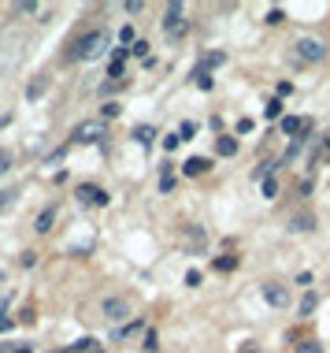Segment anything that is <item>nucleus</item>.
<instances>
[{"instance_id":"29","label":"nucleus","mask_w":330,"mask_h":353,"mask_svg":"<svg viewBox=\"0 0 330 353\" xmlns=\"http://www.w3.org/2000/svg\"><path fill=\"white\" fill-rule=\"evenodd\" d=\"M252 130V119H237V134H249Z\"/></svg>"},{"instance_id":"26","label":"nucleus","mask_w":330,"mask_h":353,"mask_svg":"<svg viewBox=\"0 0 330 353\" xmlns=\"http://www.w3.org/2000/svg\"><path fill=\"white\" fill-rule=\"evenodd\" d=\"M145 350H149V353L156 350V331H145Z\"/></svg>"},{"instance_id":"13","label":"nucleus","mask_w":330,"mask_h":353,"mask_svg":"<svg viewBox=\"0 0 330 353\" xmlns=\"http://www.w3.org/2000/svg\"><path fill=\"white\" fill-rule=\"evenodd\" d=\"M123 63H126V49H115V56H112V78L123 75Z\"/></svg>"},{"instance_id":"32","label":"nucleus","mask_w":330,"mask_h":353,"mask_svg":"<svg viewBox=\"0 0 330 353\" xmlns=\"http://www.w3.org/2000/svg\"><path fill=\"white\" fill-rule=\"evenodd\" d=\"M8 328H12V320H8L4 312H0V331H8Z\"/></svg>"},{"instance_id":"11","label":"nucleus","mask_w":330,"mask_h":353,"mask_svg":"<svg viewBox=\"0 0 330 353\" xmlns=\"http://www.w3.org/2000/svg\"><path fill=\"white\" fill-rule=\"evenodd\" d=\"M311 123H305V119H293V115H286V119H282V130L286 134H305Z\"/></svg>"},{"instance_id":"15","label":"nucleus","mask_w":330,"mask_h":353,"mask_svg":"<svg viewBox=\"0 0 330 353\" xmlns=\"http://www.w3.org/2000/svg\"><path fill=\"white\" fill-rule=\"evenodd\" d=\"M193 82H197V89H204V93H208V89H212V75H208V71L200 67L197 75H193Z\"/></svg>"},{"instance_id":"4","label":"nucleus","mask_w":330,"mask_h":353,"mask_svg":"<svg viewBox=\"0 0 330 353\" xmlns=\"http://www.w3.org/2000/svg\"><path fill=\"white\" fill-rule=\"evenodd\" d=\"M186 19H182V4H171L167 8V19H163V30H167V38H182L186 34Z\"/></svg>"},{"instance_id":"10","label":"nucleus","mask_w":330,"mask_h":353,"mask_svg":"<svg viewBox=\"0 0 330 353\" xmlns=\"http://www.w3.org/2000/svg\"><path fill=\"white\" fill-rule=\"evenodd\" d=\"M152 138H156V130H152V126H134V141H137V146H145V149H149V146H152Z\"/></svg>"},{"instance_id":"27","label":"nucleus","mask_w":330,"mask_h":353,"mask_svg":"<svg viewBox=\"0 0 330 353\" xmlns=\"http://www.w3.org/2000/svg\"><path fill=\"white\" fill-rule=\"evenodd\" d=\"M130 52H134V56H145V52H149V45H145V41H134Z\"/></svg>"},{"instance_id":"5","label":"nucleus","mask_w":330,"mask_h":353,"mask_svg":"<svg viewBox=\"0 0 330 353\" xmlns=\"http://www.w3.org/2000/svg\"><path fill=\"white\" fill-rule=\"evenodd\" d=\"M260 294H263V301L274 305V309H282V305H290V294H286V286H279V283H263L260 286Z\"/></svg>"},{"instance_id":"33","label":"nucleus","mask_w":330,"mask_h":353,"mask_svg":"<svg viewBox=\"0 0 330 353\" xmlns=\"http://www.w3.org/2000/svg\"><path fill=\"white\" fill-rule=\"evenodd\" d=\"M4 201H8V194H0V208H4Z\"/></svg>"},{"instance_id":"2","label":"nucleus","mask_w":330,"mask_h":353,"mask_svg":"<svg viewBox=\"0 0 330 353\" xmlns=\"http://www.w3.org/2000/svg\"><path fill=\"white\" fill-rule=\"evenodd\" d=\"M71 138H75L78 146H97V141L104 138V119H89V123L75 126V134H71Z\"/></svg>"},{"instance_id":"3","label":"nucleus","mask_w":330,"mask_h":353,"mask_svg":"<svg viewBox=\"0 0 330 353\" xmlns=\"http://www.w3.org/2000/svg\"><path fill=\"white\" fill-rule=\"evenodd\" d=\"M293 52H297V56L305 60V63H319V60L327 56V45L316 41V38H300L297 45H293Z\"/></svg>"},{"instance_id":"20","label":"nucleus","mask_w":330,"mask_h":353,"mask_svg":"<svg viewBox=\"0 0 330 353\" xmlns=\"http://www.w3.org/2000/svg\"><path fill=\"white\" fill-rule=\"evenodd\" d=\"M178 141H182V134H167V138H163V149L175 152V149H178Z\"/></svg>"},{"instance_id":"9","label":"nucleus","mask_w":330,"mask_h":353,"mask_svg":"<svg viewBox=\"0 0 330 353\" xmlns=\"http://www.w3.org/2000/svg\"><path fill=\"white\" fill-rule=\"evenodd\" d=\"M311 223H316V216H311V212H297V216H290V227H293V231H311Z\"/></svg>"},{"instance_id":"14","label":"nucleus","mask_w":330,"mask_h":353,"mask_svg":"<svg viewBox=\"0 0 330 353\" xmlns=\"http://www.w3.org/2000/svg\"><path fill=\"white\" fill-rule=\"evenodd\" d=\"M52 220H56V208H45V212H41V220H38V231L45 234V231L52 227Z\"/></svg>"},{"instance_id":"19","label":"nucleus","mask_w":330,"mask_h":353,"mask_svg":"<svg viewBox=\"0 0 330 353\" xmlns=\"http://www.w3.org/2000/svg\"><path fill=\"white\" fill-rule=\"evenodd\" d=\"M263 112H268V119H279V115H282V101H268Z\"/></svg>"},{"instance_id":"25","label":"nucleus","mask_w":330,"mask_h":353,"mask_svg":"<svg viewBox=\"0 0 330 353\" xmlns=\"http://www.w3.org/2000/svg\"><path fill=\"white\" fill-rule=\"evenodd\" d=\"M186 286H200V271H186Z\"/></svg>"},{"instance_id":"34","label":"nucleus","mask_w":330,"mask_h":353,"mask_svg":"<svg viewBox=\"0 0 330 353\" xmlns=\"http://www.w3.org/2000/svg\"><path fill=\"white\" fill-rule=\"evenodd\" d=\"M241 353H256V350H252V346H245V350H241Z\"/></svg>"},{"instance_id":"21","label":"nucleus","mask_w":330,"mask_h":353,"mask_svg":"<svg viewBox=\"0 0 330 353\" xmlns=\"http://www.w3.org/2000/svg\"><path fill=\"white\" fill-rule=\"evenodd\" d=\"M297 353H323V346H319V342H300Z\"/></svg>"},{"instance_id":"16","label":"nucleus","mask_w":330,"mask_h":353,"mask_svg":"<svg viewBox=\"0 0 330 353\" xmlns=\"http://www.w3.org/2000/svg\"><path fill=\"white\" fill-rule=\"evenodd\" d=\"M215 268H219V271H234V268H237V257H219Z\"/></svg>"},{"instance_id":"24","label":"nucleus","mask_w":330,"mask_h":353,"mask_svg":"<svg viewBox=\"0 0 330 353\" xmlns=\"http://www.w3.org/2000/svg\"><path fill=\"white\" fill-rule=\"evenodd\" d=\"M100 112H104V119H112V115H119V104H112V101H108L104 108H100Z\"/></svg>"},{"instance_id":"12","label":"nucleus","mask_w":330,"mask_h":353,"mask_svg":"<svg viewBox=\"0 0 330 353\" xmlns=\"http://www.w3.org/2000/svg\"><path fill=\"white\" fill-rule=\"evenodd\" d=\"M215 152H219V157H234V152H237V138H219Z\"/></svg>"},{"instance_id":"8","label":"nucleus","mask_w":330,"mask_h":353,"mask_svg":"<svg viewBox=\"0 0 330 353\" xmlns=\"http://www.w3.org/2000/svg\"><path fill=\"white\" fill-rule=\"evenodd\" d=\"M208 168H212V160H204V157H189L186 160V175H204Z\"/></svg>"},{"instance_id":"17","label":"nucleus","mask_w":330,"mask_h":353,"mask_svg":"<svg viewBox=\"0 0 330 353\" xmlns=\"http://www.w3.org/2000/svg\"><path fill=\"white\" fill-rule=\"evenodd\" d=\"M71 350H75V353H89V350H97V342H93V339H78Z\"/></svg>"},{"instance_id":"6","label":"nucleus","mask_w":330,"mask_h":353,"mask_svg":"<svg viewBox=\"0 0 330 353\" xmlns=\"http://www.w3.org/2000/svg\"><path fill=\"white\" fill-rule=\"evenodd\" d=\"M104 316L112 323H123L126 316H130V305H126L123 297H108V301H104Z\"/></svg>"},{"instance_id":"23","label":"nucleus","mask_w":330,"mask_h":353,"mask_svg":"<svg viewBox=\"0 0 330 353\" xmlns=\"http://www.w3.org/2000/svg\"><path fill=\"white\" fill-rule=\"evenodd\" d=\"M274 194H279V186H274V179L268 175L263 179V197H274Z\"/></svg>"},{"instance_id":"22","label":"nucleus","mask_w":330,"mask_h":353,"mask_svg":"<svg viewBox=\"0 0 330 353\" xmlns=\"http://www.w3.org/2000/svg\"><path fill=\"white\" fill-rule=\"evenodd\" d=\"M282 19H286V15H282V8H271V12H268V23L271 26H279Z\"/></svg>"},{"instance_id":"31","label":"nucleus","mask_w":330,"mask_h":353,"mask_svg":"<svg viewBox=\"0 0 330 353\" xmlns=\"http://www.w3.org/2000/svg\"><path fill=\"white\" fill-rule=\"evenodd\" d=\"M8 164H12V157H8L4 149H0V171H8Z\"/></svg>"},{"instance_id":"7","label":"nucleus","mask_w":330,"mask_h":353,"mask_svg":"<svg viewBox=\"0 0 330 353\" xmlns=\"http://www.w3.org/2000/svg\"><path fill=\"white\" fill-rule=\"evenodd\" d=\"M78 201L82 205H108V194L100 186H86V183H82L78 186Z\"/></svg>"},{"instance_id":"28","label":"nucleus","mask_w":330,"mask_h":353,"mask_svg":"<svg viewBox=\"0 0 330 353\" xmlns=\"http://www.w3.org/2000/svg\"><path fill=\"white\" fill-rule=\"evenodd\" d=\"M171 186H175V179H171V175H163V179H160V190H163V194H171Z\"/></svg>"},{"instance_id":"36","label":"nucleus","mask_w":330,"mask_h":353,"mask_svg":"<svg viewBox=\"0 0 330 353\" xmlns=\"http://www.w3.org/2000/svg\"><path fill=\"white\" fill-rule=\"evenodd\" d=\"M89 353H100V350H89Z\"/></svg>"},{"instance_id":"18","label":"nucleus","mask_w":330,"mask_h":353,"mask_svg":"<svg viewBox=\"0 0 330 353\" xmlns=\"http://www.w3.org/2000/svg\"><path fill=\"white\" fill-rule=\"evenodd\" d=\"M311 309H316V294H305L300 297V316H308Z\"/></svg>"},{"instance_id":"1","label":"nucleus","mask_w":330,"mask_h":353,"mask_svg":"<svg viewBox=\"0 0 330 353\" xmlns=\"http://www.w3.org/2000/svg\"><path fill=\"white\" fill-rule=\"evenodd\" d=\"M108 49H112V34H108V30H89V34H82V38L71 45V60L93 63V60L104 56Z\"/></svg>"},{"instance_id":"35","label":"nucleus","mask_w":330,"mask_h":353,"mask_svg":"<svg viewBox=\"0 0 330 353\" xmlns=\"http://www.w3.org/2000/svg\"><path fill=\"white\" fill-rule=\"evenodd\" d=\"M15 353H30V350H15Z\"/></svg>"},{"instance_id":"30","label":"nucleus","mask_w":330,"mask_h":353,"mask_svg":"<svg viewBox=\"0 0 330 353\" xmlns=\"http://www.w3.org/2000/svg\"><path fill=\"white\" fill-rule=\"evenodd\" d=\"M293 93V82H279V97H290Z\"/></svg>"}]
</instances>
